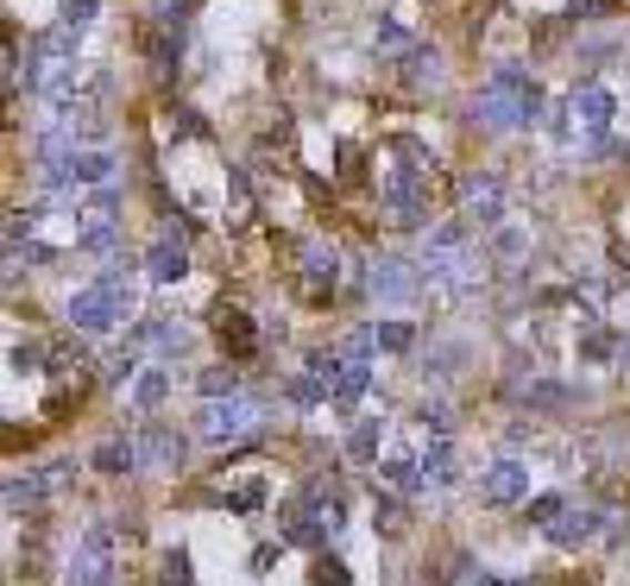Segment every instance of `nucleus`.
I'll list each match as a JSON object with an SVG mask.
<instances>
[{
    "label": "nucleus",
    "mask_w": 630,
    "mask_h": 586,
    "mask_svg": "<svg viewBox=\"0 0 630 586\" xmlns=\"http://www.w3.org/2000/svg\"><path fill=\"white\" fill-rule=\"evenodd\" d=\"M472 120L486 133H505V127H536L542 120V89L524 77V63H498L486 89L472 95Z\"/></svg>",
    "instance_id": "obj_1"
},
{
    "label": "nucleus",
    "mask_w": 630,
    "mask_h": 586,
    "mask_svg": "<svg viewBox=\"0 0 630 586\" xmlns=\"http://www.w3.org/2000/svg\"><path fill=\"white\" fill-rule=\"evenodd\" d=\"M392 171L378 176V202H385V215L392 228H423V176L435 171L429 152L416 145V139H392Z\"/></svg>",
    "instance_id": "obj_2"
},
{
    "label": "nucleus",
    "mask_w": 630,
    "mask_h": 586,
    "mask_svg": "<svg viewBox=\"0 0 630 586\" xmlns=\"http://www.w3.org/2000/svg\"><path fill=\"white\" fill-rule=\"evenodd\" d=\"M133 284H139L133 265H126V259H108V272L70 296V329H82V334H108L114 322H126V310H133Z\"/></svg>",
    "instance_id": "obj_3"
},
{
    "label": "nucleus",
    "mask_w": 630,
    "mask_h": 586,
    "mask_svg": "<svg viewBox=\"0 0 630 586\" xmlns=\"http://www.w3.org/2000/svg\"><path fill=\"white\" fill-rule=\"evenodd\" d=\"M423 277L454 284V291H472V284H479V246H472L467 221H441V228H429V240H423Z\"/></svg>",
    "instance_id": "obj_4"
},
{
    "label": "nucleus",
    "mask_w": 630,
    "mask_h": 586,
    "mask_svg": "<svg viewBox=\"0 0 630 586\" xmlns=\"http://www.w3.org/2000/svg\"><path fill=\"white\" fill-rule=\"evenodd\" d=\"M460 221L467 228H486V234H498L505 228V183H498V171H460Z\"/></svg>",
    "instance_id": "obj_5"
},
{
    "label": "nucleus",
    "mask_w": 630,
    "mask_h": 586,
    "mask_svg": "<svg viewBox=\"0 0 630 586\" xmlns=\"http://www.w3.org/2000/svg\"><path fill=\"white\" fill-rule=\"evenodd\" d=\"M63 586H114V529L108 524L82 529L77 555H70V567H63Z\"/></svg>",
    "instance_id": "obj_6"
},
{
    "label": "nucleus",
    "mask_w": 630,
    "mask_h": 586,
    "mask_svg": "<svg viewBox=\"0 0 630 586\" xmlns=\"http://www.w3.org/2000/svg\"><path fill=\"white\" fill-rule=\"evenodd\" d=\"M253 430H258V404L253 397H215V404H202V416H196V435L202 442H215V448L246 442Z\"/></svg>",
    "instance_id": "obj_7"
},
{
    "label": "nucleus",
    "mask_w": 630,
    "mask_h": 586,
    "mask_svg": "<svg viewBox=\"0 0 630 586\" xmlns=\"http://www.w3.org/2000/svg\"><path fill=\"white\" fill-rule=\"evenodd\" d=\"M183 272H190V246H183V221H164V228H158V240L145 246V277H158V284H177Z\"/></svg>",
    "instance_id": "obj_8"
},
{
    "label": "nucleus",
    "mask_w": 630,
    "mask_h": 586,
    "mask_svg": "<svg viewBox=\"0 0 630 586\" xmlns=\"http://www.w3.org/2000/svg\"><path fill=\"white\" fill-rule=\"evenodd\" d=\"M183 454H190V442H183L171 423H145V430H139V467L145 473H177Z\"/></svg>",
    "instance_id": "obj_9"
},
{
    "label": "nucleus",
    "mask_w": 630,
    "mask_h": 586,
    "mask_svg": "<svg viewBox=\"0 0 630 586\" xmlns=\"http://www.w3.org/2000/svg\"><path fill=\"white\" fill-rule=\"evenodd\" d=\"M373 296L378 303H410L416 291H423V272L416 265H404V259H373Z\"/></svg>",
    "instance_id": "obj_10"
},
{
    "label": "nucleus",
    "mask_w": 630,
    "mask_h": 586,
    "mask_svg": "<svg viewBox=\"0 0 630 586\" xmlns=\"http://www.w3.org/2000/svg\"><path fill=\"white\" fill-rule=\"evenodd\" d=\"M568 114L587 127V133H606L611 114H618V101H611L606 82H573V95H568Z\"/></svg>",
    "instance_id": "obj_11"
},
{
    "label": "nucleus",
    "mask_w": 630,
    "mask_h": 586,
    "mask_svg": "<svg viewBox=\"0 0 630 586\" xmlns=\"http://www.w3.org/2000/svg\"><path fill=\"white\" fill-rule=\"evenodd\" d=\"M335 284H341V253L328 246V240H309V246H303V291L328 296Z\"/></svg>",
    "instance_id": "obj_12"
},
{
    "label": "nucleus",
    "mask_w": 630,
    "mask_h": 586,
    "mask_svg": "<svg viewBox=\"0 0 630 586\" xmlns=\"http://www.w3.org/2000/svg\"><path fill=\"white\" fill-rule=\"evenodd\" d=\"M524 492H530V467H524V461H498V467L479 479V498H486V505H517Z\"/></svg>",
    "instance_id": "obj_13"
},
{
    "label": "nucleus",
    "mask_w": 630,
    "mask_h": 586,
    "mask_svg": "<svg viewBox=\"0 0 630 586\" xmlns=\"http://www.w3.org/2000/svg\"><path fill=\"white\" fill-rule=\"evenodd\" d=\"M215 341L227 353H234V360H253L258 353V329H253V315L246 310H215Z\"/></svg>",
    "instance_id": "obj_14"
},
{
    "label": "nucleus",
    "mask_w": 630,
    "mask_h": 586,
    "mask_svg": "<svg viewBox=\"0 0 630 586\" xmlns=\"http://www.w3.org/2000/svg\"><path fill=\"white\" fill-rule=\"evenodd\" d=\"M454 479H460L454 442H429V448H423V486H454Z\"/></svg>",
    "instance_id": "obj_15"
},
{
    "label": "nucleus",
    "mask_w": 630,
    "mask_h": 586,
    "mask_svg": "<svg viewBox=\"0 0 630 586\" xmlns=\"http://www.w3.org/2000/svg\"><path fill=\"white\" fill-rule=\"evenodd\" d=\"M44 492H51V473H13V479H7V511L20 517V511L39 505Z\"/></svg>",
    "instance_id": "obj_16"
},
{
    "label": "nucleus",
    "mask_w": 630,
    "mask_h": 586,
    "mask_svg": "<svg viewBox=\"0 0 630 586\" xmlns=\"http://www.w3.org/2000/svg\"><path fill=\"white\" fill-rule=\"evenodd\" d=\"M139 467V442H126V435H114V442H101L95 448V473H108V479H120V473Z\"/></svg>",
    "instance_id": "obj_17"
},
{
    "label": "nucleus",
    "mask_w": 630,
    "mask_h": 586,
    "mask_svg": "<svg viewBox=\"0 0 630 586\" xmlns=\"http://www.w3.org/2000/svg\"><path fill=\"white\" fill-rule=\"evenodd\" d=\"M366 385H373V360H347V372L335 378V404L341 411H354L359 397H366Z\"/></svg>",
    "instance_id": "obj_18"
},
{
    "label": "nucleus",
    "mask_w": 630,
    "mask_h": 586,
    "mask_svg": "<svg viewBox=\"0 0 630 586\" xmlns=\"http://www.w3.org/2000/svg\"><path fill=\"white\" fill-rule=\"evenodd\" d=\"M164 397H171V372L145 366V372H139V378H133V404H139V411H158Z\"/></svg>",
    "instance_id": "obj_19"
},
{
    "label": "nucleus",
    "mask_w": 630,
    "mask_h": 586,
    "mask_svg": "<svg viewBox=\"0 0 630 586\" xmlns=\"http://www.w3.org/2000/svg\"><path fill=\"white\" fill-rule=\"evenodd\" d=\"M404 82H410V89H423V82H441V58H435V51H423V44H416L410 58H404Z\"/></svg>",
    "instance_id": "obj_20"
},
{
    "label": "nucleus",
    "mask_w": 630,
    "mask_h": 586,
    "mask_svg": "<svg viewBox=\"0 0 630 586\" xmlns=\"http://www.w3.org/2000/svg\"><path fill=\"white\" fill-rule=\"evenodd\" d=\"M592 524H599V517H592V511H568V517H561V524L549 529V543H561V548L587 543V536H592Z\"/></svg>",
    "instance_id": "obj_21"
},
{
    "label": "nucleus",
    "mask_w": 630,
    "mask_h": 586,
    "mask_svg": "<svg viewBox=\"0 0 630 586\" xmlns=\"http://www.w3.org/2000/svg\"><path fill=\"white\" fill-rule=\"evenodd\" d=\"M378 473H385V486H392V492H416V486H423V461H404V454H392Z\"/></svg>",
    "instance_id": "obj_22"
},
{
    "label": "nucleus",
    "mask_w": 630,
    "mask_h": 586,
    "mask_svg": "<svg viewBox=\"0 0 630 586\" xmlns=\"http://www.w3.org/2000/svg\"><path fill=\"white\" fill-rule=\"evenodd\" d=\"M530 524H542V529H555L561 517H568V498L561 492H542V498H530V511H524Z\"/></svg>",
    "instance_id": "obj_23"
},
{
    "label": "nucleus",
    "mask_w": 630,
    "mask_h": 586,
    "mask_svg": "<svg viewBox=\"0 0 630 586\" xmlns=\"http://www.w3.org/2000/svg\"><path fill=\"white\" fill-rule=\"evenodd\" d=\"M202 385V397H209V404H215V397H240V372H227V366H209L196 378Z\"/></svg>",
    "instance_id": "obj_24"
},
{
    "label": "nucleus",
    "mask_w": 630,
    "mask_h": 586,
    "mask_svg": "<svg viewBox=\"0 0 630 586\" xmlns=\"http://www.w3.org/2000/svg\"><path fill=\"white\" fill-rule=\"evenodd\" d=\"M524 397H530L536 411H561V404H573V391H568V385H555V378H536Z\"/></svg>",
    "instance_id": "obj_25"
},
{
    "label": "nucleus",
    "mask_w": 630,
    "mask_h": 586,
    "mask_svg": "<svg viewBox=\"0 0 630 586\" xmlns=\"http://www.w3.org/2000/svg\"><path fill=\"white\" fill-rule=\"evenodd\" d=\"M373 341H378L385 353H404L416 334H410V322H373Z\"/></svg>",
    "instance_id": "obj_26"
},
{
    "label": "nucleus",
    "mask_w": 630,
    "mask_h": 586,
    "mask_svg": "<svg viewBox=\"0 0 630 586\" xmlns=\"http://www.w3.org/2000/svg\"><path fill=\"white\" fill-rule=\"evenodd\" d=\"M373 517H378V529H385V536H404V529H410V517H404V505H397V498H373Z\"/></svg>",
    "instance_id": "obj_27"
},
{
    "label": "nucleus",
    "mask_w": 630,
    "mask_h": 586,
    "mask_svg": "<svg viewBox=\"0 0 630 586\" xmlns=\"http://www.w3.org/2000/svg\"><path fill=\"white\" fill-rule=\"evenodd\" d=\"M373 44H378V51H404V58H410V51H416V44L404 39V26H397V20H378Z\"/></svg>",
    "instance_id": "obj_28"
},
{
    "label": "nucleus",
    "mask_w": 630,
    "mask_h": 586,
    "mask_svg": "<svg viewBox=\"0 0 630 586\" xmlns=\"http://www.w3.org/2000/svg\"><path fill=\"white\" fill-rule=\"evenodd\" d=\"M95 7L101 0H63V26H70V32H89V26H95Z\"/></svg>",
    "instance_id": "obj_29"
},
{
    "label": "nucleus",
    "mask_w": 630,
    "mask_h": 586,
    "mask_svg": "<svg viewBox=\"0 0 630 586\" xmlns=\"http://www.w3.org/2000/svg\"><path fill=\"white\" fill-rule=\"evenodd\" d=\"M347 454H354V461H373L378 454V423H359V430L347 435Z\"/></svg>",
    "instance_id": "obj_30"
},
{
    "label": "nucleus",
    "mask_w": 630,
    "mask_h": 586,
    "mask_svg": "<svg viewBox=\"0 0 630 586\" xmlns=\"http://www.w3.org/2000/svg\"><path fill=\"white\" fill-rule=\"evenodd\" d=\"M291 397H296V404H322V397H335V391L322 385L315 372H303V378H291Z\"/></svg>",
    "instance_id": "obj_31"
},
{
    "label": "nucleus",
    "mask_w": 630,
    "mask_h": 586,
    "mask_svg": "<svg viewBox=\"0 0 630 586\" xmlns=\"http://www.w3.org/2000/svg\"><path fill=\"white\" fill-rule=\"evenodd\" d=\"M158 580H164V586H190V580H196V574H190V555H183V548H171V555H164V574H158Z\"/></svg>",
    "instance_id": "obj_32"
},
{
    "label": "nucleus",
    "mask_w": 630,
    "mask_h": 586,
    "mask_svg": "<svg viewBox=\"0 0 630 586\" xmlns=\"http://www.w3.org/2000/svg\"><path fill=\"white\" fill-rule=\"evenodd\" d=\"M133 372H145V366H139V353H133V347H126V353H114V360H108V385H126Z\"/></svg>",
    "instance_id": "obj_33"
},
{
    "label": "nucleus",
    "mask_w": 630,
    "mask_h": 586,
    "mask_svg": "<svg viewBox=\"0 0 630 586\" xmlns=\"http://www.w3.org/2000/svg\"><path fill=\"white\" fill-rule=\"evenodd\" d=\"M258 498H265V486H258V479H240V486L227 492V505H234V511H258Z\"/></svg>",
    "instance_id": "obj_34"
},
{
    "label": "nucleus",
    "mask_w": 630,
    "mask_h": 586,
    "mask_svg": "<svg viewBox=\"0 0 630 586\" xmlns=\"http://www.w3.org/2000/svg\"><path fill=\"white\" fill-rule=\"evenodd\" d=\"M315 586H347V562L322 555V562H315Z\"/></svg>",
    "instance_id": "obj_35"
},
{
    "label": "nucleus",
    "mask_w": 630,
    "mask_h": 586,
    "mask_svg": "<svg viewBox=\"0 0 630 586\" xmlns=\"http://www.w3.org/2000/svg\"><path fill=\"white\" fill-rule=\"evenodd\" d=\"M524 246H530L524 228H498V253H505V259H524Z\"/></svg>",
    "instance_id": "obj_36"
},
{
    "label": "nucleus",
    "mask_w": 630,
    "mask_h": 586,
    "mask_svg": "<svg viewBox=\"0 0 630 586\" xmlns=\"http://www.w3.org/2000/svg\"><path fill=\"white\" fill-rule=\"evenodd\" d=\"M454 586H498L486 567H472V562H454Z\"/></svg>",
    "instance_id": "obj_37"
},
{
    "label": "nucleus",
    "mask_w": 630,
    "mask_h": 586,
    "mask_svg": "<svg viewBox=\"0 0 630 586\" xmlns=\"http://www.w3.org/2000/svg\"><path fill=\"white\" fill-rule=\"evenodd\" d=\"M7 360H13V372H39L44 366V347H32V341H26V347H13Z\"/></svg>",
    "instance_id": "obj_38"
},
{
    "label": "nucleus",
    "mask_w": 630,
    "mask_h": 586,
    "mask_svg": "<svg viewBox=\"0 0 630 586\" xmlns=\"http://www.w3.org/2000/svg\"><path fill=\"white\" fill-rule=\"evenodd\" d=\"M618 360H624V372H630V341H624V353H618Z\"/></svg>",
    "instance_id": "obj_39"
}]
</instances>
